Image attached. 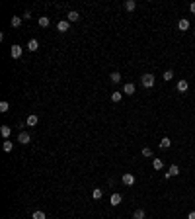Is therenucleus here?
Wrapping results in <instances>:
<instances>
[{
    "label": "nucleus",
    "instance_id": "nucleus-1",
    "mask_svg": "<svg viewBox=\"0 0 195 219\" xmlns=\"http://www.w3.org/2000/svg\"><path fill=\"white\" fill-rule=\"evenodd\" d=\"M140 84H143L144 88H152V86H154V74H150V72L143 74V76H140Z\"/></svg>",
    "mask_w": 195,
    "mask_h": 219
},
{
    "label": "nucleus",
    "instance_id": "nucleus-2",
    "mask_svg": "<svg viewBox=\"0 0 195 219\" xmlns=\"http://www.w3.org/2000/svg\"><path fill=\"white\" fill-rule=\"evenodd\" d=\"M178 174H180V166H178V164H172V166L168 168V172L164 174V178L168 180V178H172V176H178Z\"/></svg>",
    "mask_w": 195,
    "mask_h": 219
},
{
    "label": "nucleus",
    "instance_id": "nucleus-3",
    "mask_svg": "<svg viewBox=\"0 0 195 219\" xmlns=\"http://www.w3.org/2000/svg\"><path fill=\"white\" fill-rule=\"evenodd\" d=\"M22 53H24V49L20 45H12V59H20Z\"/></svg>",
    "mask_w": 195,
    "mask_h": 219
},
{
    "label": "nucleus",
    "instance_id": "nucleus-4",
    "mask_svg": "<svg viewBox=\"0 0 195 219\" xmlns=\"http://www.w3.org/2000/svg\"><path fill=\"white\" fill-rule=\"evenodd\" d=\"M121 180H123V184H127V186H133V184H135V176H133L131 172H125Z\"/></svg>",
    "mask_w": 195,
    "mask_h": 219
},
{
    "label": "nucleus",
    "instance_id": "nucleus-5",
    "mask_svg": "<svg viewBox=\"0 0 195 219\" xmlns=\"http://www.w3.org/2000/svg\"><path fill=\"white\" fill-rule=\"evenodd\" d=\"M187 88H189V82L185 80V78L178 80V90H180V92H187Z\"/></svg>",
    "mask_w": 195,
    "mask_h": 219
},
{
    "label": "nucleus",
    "instance_id": "nucleus-6",
    "mask_svg": "<svg viewBox=\"0 0 195 219\" xmlns=\"http://www.w3.org/2000/svg\"><path fill=\"white\" fill-rule=\"evenodd\" d=\"M18 141H20V143H22V145H27V143H30V141H31V137H30V135H27V133H26V131H22V133H20V135H18Z\"/></svg>",
    "mask_w": 195,
    "mask_h": 219
},
{
    "label": "nucleus",
    "instance_id": "nucleus-7",
    "mask_svg": "<svg viewBox=\"0 0 195 219\" xmlns=\"http://www.w3.org/2000/svg\"><path fill=\"white\" fill-rule=\"evenodd\" d=\"M68 20H66V22H64V20H61V22L59 24H57V30H59V31H68Z\"/></svg>",
    "mask_w": 195,
    "mask_h": 219
},
{
    "label": "nucleus",
    "instance_id": "nucleus-8",
    "mask_svg": "<svg viewBox=\"0 0 195 219\" xmlns=\"http://www.w3.org/2000/svg\"><path fill=\"white\" fill-rule=\"evenodd\" d=\"M109 204L111 205H119L121 204V194H113V196L109 198Z\"/></svg>",
    "mask_w": 195,
    "mask_h": 219
},
{
    "label": "nucleus",
    "instance_id": "nucleus-9",
    "mask_svg": "<svg viewBox=\"0 0 195 219\" xmlns=\"http://www.w3.org/2000/svg\"><path fill=\"white\" fill-rule=\"evenodd\" d=\"M66 16H68V22H78V18H80V14H78L76 10H70Z\"/></svg>",
    "mask_w": 195,
    "mask_h": 219
},
{
    "label": "nucleus",
    "instance_id": "nucleus-10",
    "mask_svg": "<svg viewBox=\"0 0 195 219\" xmlns=\"http://www.w3.org/2000/svg\"><path fill=\"white\" fill-rule=\"evenodd\" d=\"M178 27H180L181 31H187V30H189V22H187L185 18H184V20H180V22H178Z\"/></svg>",
    "mask_w": 195,
    "mask_h": 219
},
{
    "label": "nucleus",
    "instance_id": "nucleus-11",
    "mask_svg": "<svg viewBox=\"0 0 195 219\" xmlns=\"http://www.w3.org/2000/svg\"><path fill=\"white\" fill-rule=\"evenodd\" d=\"M123 94H135V84L127 82V84L123 86Z\"/></svg>",
    "mask_w": 195,
    "mask_h": 219
},
{
    "label": "nucleus",
    "instance_id": "nucleus-12",
    "mask_svg": "<svg viewBox=\"0 0 195 219\" xmlns=\"http://www.w3.org/2000/svg\"><path fill=\"white\" fill-rule=\"evenodd\" d=\"M37 121H39V118H37V115H27V125H30V127H35L37 125Z\"/></svg>",
    "mask_w": 195,
    "mask_h": 219
},
{
    "label": "nucleus",
    "instance_id": "nucleus-13",
    "mask_svg": "<svg viewBox=\"0 0 195 219\" xmlns=\"http://www.w3.org/2000/svg\"><path fill=\"white\" fill-rule=\"evenodd\" d=\"M152 166H154V170H162V166H164L162 159H152Z\"/></svg>",
    "mask_w": 195,
    "mask_h": 219
},
{
    "label": "nucleus",
    "instance_id": "nucleus-14",
    "mask_svg": "<svg viewBox=\"0 0 195 219\" xmlns=\"http://www.w3.org/2000/svg\"><path fill=\"white\" fill-rule=\"evenodd\" d=\"M27 49H30V51H37V49H39V41H37V39H31L30 43H27Z\"/></svg>",
    "mask_w": 195,
    "mask_h": 219
},
{
    "label": "nucleus",
    "instance_id": "nucleus-15",
    "mask_svg": "<svg viewBox=\"0 0 195 219\" xmlns=\"http://www.w3.org/2000/svg\"><path fill=\"white\" fill-rule=\"evenodd\" d=\"M10 133H12V129L8 125H2V127H0V135H2V137H10Z\"/></svg>",
    "mask_w": 195,
    "mask_h": 219
},
{
    "label": "nucleus",
    "instance_id": "nucleus-16",
    "mask_svg": "<svg viewBox=\"0 0 195 219\" xmlns=\"http://www.w3.org/2000/svg\"><path fill=\"white\" fill-rule=\"evenodd\" d=\"M102 196H103V190L102 188H94V192H92V198H94V200H99Z\"/></svg>",
    "mask_w": 195,
    "mask_h": 219
},
{
    "label": "nucleus",
    "instance_id": "nucleus-17",
    "mask_svg": "<svg viewBox=\"0 0 195 219\" xmlns=\"http://www.w3.org/2000/svg\"><path fill=\"white\" fill-rule=\"evenodd\" d=\"M111 82H113V84H119V82H121V74L119 72H111Z\"/></svg>",
    "mask_w": 195,
    "mask_h": 219
},
{
    "label": "nucleus",
    "instance_id": "nucleus-18",
    "mask_svg": "<svg viewBox=\"0 0 195 219\" xmlns=\"http://www.w3.org/2000/svg\"><path fill=\"white\" fill-rule=\"evenodd\" d=\"M125 8H127L129 12H133V10L137 8V2H135V0H127V2H125Z\"/></svg>",
    "mask_w": 195,
    "mask_h": 219
},
{
    "label": "nucleus",
    "instance_id": "nucleus-19",
    "mask_svg": "<svg viewBox=\"0 0 195 219\" xmlns=\"http://www.w3.org/2000/svg\"><path fill=\"white\" fill-rule=\"evenodd\" d=\"M2 149H4L6 153H10L12 149H14V143H12V141H4V143H2Z\"/></svg>",
    "mask_w": 195,
    "mask_h": 219
},
{
    "label": "nucleus",
    "instance_id": "nucleus-20",
    "mask_svg": "<svg viewBox=\"0 0 195 219\" xmlns=\"http://www.w3.org/2000/svg\"><path fill=\"white\" fill-rule=\"evenodd\" d=\"M20 24H22V18L20 16H12V27H20Z\"/></svg>",
    "mask_w": 195,
    "mask_h": 219
},
{
    "label": "nucleus",
    "instance_id": "nucleus-21",
    "mask_svg": "<svg viewBox=\"0 0 195 219\" xmlns=\"http://www.w3.org/2000/svg\"><path fill=\"white\" fill-rule=\"evenodd\" d=\"M170 145H172V141H170L168 137H164L162 141H160V149H170Z\"/></svg>",
    "mask_w": 195,
    "mask_h": 219
},
{
    "label": "nucleus",
    "instance_id": "nucleus-22",
    "mask_svg": "<svg viewBox=\"0 0 195 219\" xmlns=\"http://www.w3.org/2000/svg\"><path fill=\"white\" fill-rule=\"evenodd\" d=\"M133 219H144V209H137L133 213Z\"/></svg>",
    "mask_w": 195,
    "mask_h": 219
},
{
    "label": "nucleus",
    "instance_id": "nucleus-23",
    "mask_svg": "<svg viewBox=\"0 0 195 219\" xmlns=\"http://www.w3.org/2000/svg\"><path fill=\"white\" fill-rule=\"evenodd\" d=\"M31 219H47V215H45L43 211H33V215H31Z\"/></svg>",
    "mask_w": 195,
    "mask_h": 219
},
{
    "label": "nucleus",
    "instance_id": "nucleus-24",
    "mask_svg": "<svg viewBox=\"0 0 195 219\" xmlns=\"http://www.w3.org/2000/svg\"><path fill=\"white\" fill-rule=\"evenodd\" d=\"M39 26L41 27H47L49 26V18H47V16H41V18H39Z\"/></svg>",
    "mask_w": 195,
    "mask_h": 219
},
{
    "label": "nucleus",
    "instance_id": "nucleus-25",
    "mask_svg": "<svg viewBox=\"0 0 195 219\" xmlns=\"http://www.w3.org/2000/svg\"><path fill=\"white\" fill-rule=\"evenodd\" d=\"M162 78H164V80H166V82H170V80H172V78H174V71H166Z\"/></svg>",
    "mask_w": 195,
    "mask_h": 219
},
{
    "label": "nucleus",
    "instance_id": "nucleus-26",
    "mask_svg": "<svg viewBox=\"0 0 195 219\" xmlns=\"http://www.w3.org/2000/svg\"><path fill=\"white\" fill-rule=\"evenodd\" d=\"M111 102H121V92H113L111 94Z\"/></svg>",
    "mask_w": 195,
    "mask_h": 219
},
{
    "label": "nucleus",
    "instance_id": "nucleus-27",
    "mask_svg": "<svg viewBox=\"0 0 195 219\" xmlns=\"http://www.w3.org/2000/svg\"><path fill=\"white\" fill-rule=\"evenodd\" d=\"M8 108H10V106H8V102H0V111H2V114H6Z\"/></svg>",
    "mask_w": 195,
    "mask_h": 219
},
{
    "label": "nucleus",
    "instance_id": "nucleus-28",
    "mask_svg": "<svg viewBox=\"0 0 195 219\" xmlns=\"http://www.w3.org/2000/svg\"><path fill=\"white\" fill-rule=\"evenodd\" d=\"M143 156H154V155H152V151H150L148 147H144V149H143Z\"/></svg>",
    "mask_w": 195,
    "mask_h": 219
},
{
    "label": "nucleus",
    "instance_id": "nucleus-29",
    "mask_svg": "<svg viewBox=\"0 0 195 219\" xmlns=\"http://www.w3.org/2000/svg\"><path fill=\"white\" fill-rule=\"evenodd\" d=\"M189 10H191L193 14H195V2H191V6H189Z\"/></svg>",
    "mask_w": 195,
    "mask_h": 219
},
{
    "label": "nucleus",
    "instance_id": "nucleus-30",
    "mask_svg": "<svg viewBox=\"0 0 195 219\" xmlns=\"http://www.w3.org/2000/svg\"><path fill=\"white\" fill-rule=\"evenodd\" d=\"M187 219H195V211H191V213H189V215H187Z\"/></svg>",
    "mask_w": 195,
    "mask_h": 219
}]
</instances>
